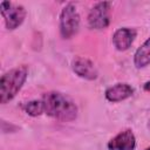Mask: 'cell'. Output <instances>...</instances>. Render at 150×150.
<instances>
[{
    "label": "cell",
    "mask_w": 150,
    "mask_h": 150,
    "mask_svg": "<svg viewBox=\"0 0 150 150\" xmlns=\"http://www.w3.org/2000/svg\"><path fill=\"white\" fill-rule=\"evenodd\" d=\"M42 103L45 108V114L48 116L61 121L70 122L77 116V107L74 101L59 91H49L42 96Z\"/></svg>",
    "instance_id": "6da1fadb"
},
{
    "label": "cell",
    "mask_w": 150,
    "mask_h": 150,
    "mask_svg": "<svg viewBox=\"0 0 150 150\" xmlns=\"http://www.w3.org/2000/svg\"><path fill=\"white\" fill-rule=\"evenodd\" d=\"M28 76V68L20 66L5 73L0 79V102L2 104L13 100L22 88Z\"/></svg>",
    "instance_id": "7a4b0ae2"
},
{
    "label": "cell",
    "mask_w": 150,
    "mask_h": 150,
    "mask_svg": "<svg viewBox=\"0 0 150 150\" xmlns=\"http://www.w3.org/2000/svg\"><path fill=\"white\" fill-rule=\"evenodd\" d=\"M80 27V15L74 4L66 5L60 13V34L63 39H70Z\"/></svg>",
    "instance_id": "3957f363"
},
{
    "label": "cell",
    "mask_w": 150,
    "mask_h": 150,
    "mask_svg": "<svg viewBox=\"0 0 150 150\" xmlns=\"http://www.w3.org/2000/svg\"><path fill=\"white\" fill-rule=\"evenodd\" d=\"M0 13L5 20L6 28L13 30L18 28L26 18V9L21 5H14L9 1H2L0 4Z\"/></svg>",
    "instance_id": "277c9868"
},
{
    "label": "cell",
    "mask_w": 150,
    "mask_h": 150,
    "mask_svg": "<svg viewBox=\"0 0 150 150\" xmlns=\"http://www.w3.org/2000/svg\"><path fill=\"white\" fill-rule=\"evenodd\" d=\"M110 9L111 4L108 1L95 4L88 13V26L91 29L107 28L110 22Z\"/></svg>",
    "instance_id": "5b68a950"
},
{
    "label": "cell",
    "mask_w": 150,
    "mask_h": 150,
    "mask_svg": "<svg viewBox=\"0 0 150 150\" xmlns=\"http://www.w3.org/2000/svg\"><path fill=\"white\" fill-rule=\"evenodd\" d=\"M71 68L77 76L84 80L93 81L97 79L98 74H97V69L95 64L84 56H76L71 62Z\"/></svg>",
    "instance_id": "8992f818"
},
{
    "label": "cell",
    "mask_w": 150,
    "mask_h": 150,
    "mask_svg": "<svg viewBox=\"0 0 150 150\" xmlns=\"http://www.w3.org/2000/svg\"><path fill=\"white\" fill-rule=\"evenodd\" d=\"M136 146V137L130 129L118 132L108 142L109 150H134Z\"/></svg>",
    "instance_id": "52a82bcc"
},
{
    "label": "cell",
    "mask_w": 150,
    "mask_h": 150,
    "mask_svg": "<svg viewBox=\"0 0 150 150\" xmlns=\"http://www.w3.org/2000/svg\"><path fill=\"white\" fill-rule=\"evenodd\" d=\"M136 35L137 32L134 28H129V27L118 28L112 35V43L117 50L124 52L129 49V47L132 45V42L136 39Z\"/></svg>",
    "instance_id": "ba28073f"
},
{
    "label": "cell",
    "mask_w": 150,
    "mask_h": 150,
    "mask_svg": "<svg viewBox=\"0 0 150 150\" xmlns=\"http://www.w3.org/2000/svg\"><path fill=\"white\" fill-rule=\"evenodd\" d=\"M132 94H134V89L128 83H116V84L107 88V90L104 93L105 98L112 103L124 101V100L129 98Z\"/></svg>",
    "instance_id": "9c48e42d"
},
{
    "label": "cell",
    "mask_w": 150,
    "mask_h": 150,
    "mask_svg": "<svg viewBox=\"0 0 150 150\" xmlns=\"http://www.w3.org/2000/svg\"><path fill=\"white\" fill-rule=\"evenodd\" d=\"M134 64L138 69L150 64V38H148L135 52Z\"/></svg>",
    "instance_id": "30bf717a"
},
{
    "label": "cell",
    "mask_w": 150,
    "mask_h": 150,
    "mask_svg": "<svg viewBox=\"0 0 150 150\" xmlns=\"http://www.w3.org/2000/svg\"><path fill=\"white\" fill-rule=\"evenodd\" d=\"M25 111L29 116H33V117L43 114L45 112V108H43L42 100H33V101L27 102L25 104Z\"/></svg>",
    "instance_id": "8fae6325"
},
{
    "label": "cell",
    "mask_w": 150,
    "mask_h": 150,
    "mask_svg": "<svg viewBox=\"0 0 150 150\" xmlns=\"http://www.w3.org/2000/svg\"><path fill=\"white\" fill-rule=\"evenodd\" d=\"M143 88H144L145 91H150V81L146 82V83H144V87H143Z\"/></svg>",
    "instance_id": "7c38bea8"
},
{
    "label": "cell",
    "mask_w": 150,
    "mask_h": 150,
    "mask_svg": "<svg viewBox=\"0 0 150 150\" xmlns=\"http://www.w3.org/2000/svg\"><path fill=\"white\" fill-rule=\"evenodd\" d=\"M145 150H150V146H149V148H146V149H145Z\"/></svg>",
    "instance_id": "4fadbf2b"
}]
</instances>
